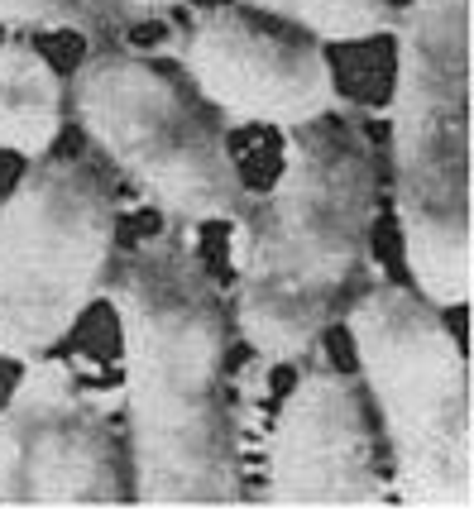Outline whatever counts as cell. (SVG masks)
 I'll return each mask as SVG.
<instances>
[{"instance_id":"cell-1","label":"cell","mask_w":474,"mask_h":512,"mask_svg":"<svg viewBox=\"0 0 474 512\" xmlns=\"http://www.w3.org/2000/svg\"><path fill=\"white\" fill-rule=\"evenodd\" d=\"M130 412L135 503H240L245 465L226 398L230 312L202 254L154 235L106 283Z\"/></svg>"},{"instance_id":"cell-2","label":"cell","mask_w":474,"mask_h":512,"mask_svg":"<svg viewBox=\"0 0 474 512\" xmlns=\"http://www.w3.org/2000/svg\"><path fill=\"white\" fill-rule=\"evenodd\" d=\"M379 216V158L355 115L283 134V168L235 216L230 326L259 369L302 364L364 288Z\"/></svg>"},{"instance_id":"cell-3","label":"cell","mask_w":474,"mask_h":512,"mask_svg":"<svg viewBox=\"0 0 474 512\" xmlns=\"http://www.w3.org/2000/svg\"><path fill=\"white\" fill-rule=\"evenodd\" d=\"M388 182L412 292L470 297V0H412L393 20Z\"/></svg>"},{"instance_id":"cell-4","label":"cell","mask_w":474,"mask_h":512,"mask_svg":"<svg viewBox=\"0 0 474 512\" xmlns=\"http://www.w3.org/2000/svg\"><path fill=\"white\" fill-rule=\"evenodd\" d=\"M360 359V393L393 460L388 498L470 508V369L441 307L403 283H369L340 312Z\"/></svg>"},{"instance_id":"cell-5","label":"cell","mask_w":474,"mask_h":512,"mask_svg":"<svg viewBox=\"0 0 474 512\" xmlns=\"http://www.w3.org/2000/svg\"><path fill=\"white\" fill-rule=\"evenodd\" d=\"M68 115L163 221L226 225L249 206L226 125L154 58L96 48L72 72Z\"/></svg>"},{"instance_id":"cell-6","label":"cell","mask_w":474,"mask_h":512,"mask_svg":"<svg viewBox=\"0 0 474 512\" xmlns=\"http://www.w3.org/2000/svg\"><path fill=\"white\" fill-rule=\"evenodd\" d=\"M120 201L82 158H34L0 201V359L53 355L106 297Z\"/></svg>"},{"instance_id":"cell-7","label":"cell","mask_w":474,"mask_h":512,"mask_svg":"<svg viewBox=\"0 0 474 512\" xmlns=\"http://www.w3.org/2000/svg\"><path fill=\"white\" fill-rule=\"evenodd\" d=\"M187 91L202 101L221 125L249 130H302L326 115L345 111L336 87V67L321 44L293 29H269L245 10H202L173 39Z\"/></svg>"},{"instance_id":"cell-8","label":"cell","mask_w":474,"mask_h":512,"mask_svg":"<svg viewBox=\"0 0 474 512\" xmlns=\"http://www.w3.org/2000/svg\"><path fill=\"white\" fill-rule=\"evenodd\" d=\"M125 460L106 407L68 359L39 355L0 402V503H125Z\"/></svg>"},{"instance_id":"cell-9","label":"cell","mask_w":474,"mask_h":512,"mask_svg":"<svg viewBox=\"0 0 474 512\" xmlns=\"http://www.w3.org/2000/svg\"><path fill=\"white\" fill-rule=\"evenodd\" d=\"M264 498L297 508L393 503L379 469L374 417L350 374L307 369L278 402V417L264 436Z\"/></svg>"},{"instance_id":"cell-10","label":"cell","mask_w":474,"mask_h":512,"mask_svg":"<svg viewBox=\"0 0 474 512\" xmlns=\"http://www.w3.org/2000/svg\"><path fill=\"white\" fill-rule=\"evenodd\" d=\"M68 125V82L29 39L0 44V149L20 158L53 154Z\"/></svg>"},{"instance_id":"cell-11","label":"cell","mask_w":474,"mask_h":512,"mask_svg":"<svg viewBox=\"0 0 474 512\" xmlns=\"http://www.w3.org/2000/svg\"><path fill=\"white\" fill-rule=\"evenodd\" d=\"M182 0H0V29L106 39L173 15Z\"/></svg>"},{"instance_id":"cell-12","label":"cell","mask_w":474,"mask_h":512,"mask_svg":"<svg viewBox=\"0 0 474 512\" xmlns=\"http://www.w3.org/2000/svg\"><path fill=\"white\" fill-rule=\"evenodd\" d=\"M240 5L312 44H364L393 34L398 20L393 0H240Z\"/></svg>"}]
</instances>
